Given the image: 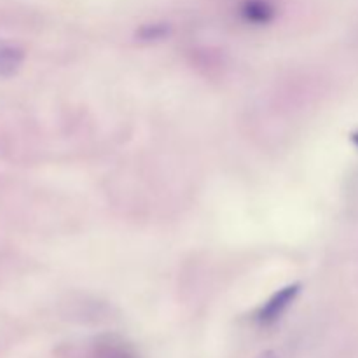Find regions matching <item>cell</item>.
Returning a JSON list of instances; mask_svg holds the SVG:
<instances>
[{"instance_id":"obj_1","label":"cell","mask_w":358,"mask_h":358,"mask_svg":"<svg viewBox=\"0 0 358 358\" xmlns=\"http://www.w3.org/2000/svg\"><path fill=\"white\" fill-rule=\"evenodd\" d=\"M301 285L299 283H292V285L283 287L282 290L275 294L271 299L268 301L266 304H262L261 310L257 311V322L261 325H271L285 313L287 308L294 303V299L299 294Z\"/></svg>"},{"instance_id":"obj_2","label":"cell","mask_w":358,"mask_h":358,"mask_svg":"<svg viewBox=\"0 0 358 358\" xmlns=\"http://www.w3.org/2000/svg\"><path fill=\"white\" fill-rule=\"evenodd\" d=\"M24 62V51L17 44L0 38V77L7 79L20 72Z\"/></svg>"},{"instance_id":"obj_3","label":"cell","mask_w":358,"mask_h":358,"mask_svg":"<svg viewBox=\"0 0 358 358\" xmlns=\"http://www.w3.org/2000/svg\"><path fill=\"white\" fill-rule=\"evenodd\" d=\"M240 13L247 23L262 27L275 17V6L271 0H243Z\"/></svg>"},{"instance_id":"obj_4","label":"cell","mask_w":358,"mask_h":358,"mask_svg":"<svg viewBox=\"0 0 358 358\" xmlns=\"http://www.w3.org/2000/svg\"><path fill=\"white\" fill-rule=\"evenodd\" d=\"M94 358H136L135 352L117 338H103L94 345Z\"/></svg>"},{"instance_id":"obj_5","label":"cell","mask_w":358,"mask_h":358,"mask_svg":"<svg viewBox=\"0 0 358 358\" xmlns=\"http://www.w3.org/2000/svg\"><path fill=\"white\" fill-rule=\"evenodd\" d=\"M259 358H276V357H275V353H273V352H266V353H262V355Z\"/></svg>"}]
</instances>
